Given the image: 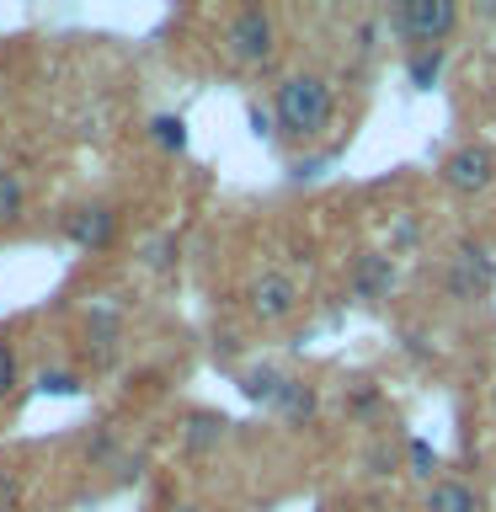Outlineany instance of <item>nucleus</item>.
Instances as JSON below:
<instances>
[{"label":"nucleus","mask_w":496,"mask_h":512,"mask_svg":"<svg viewBox=\"0 0 496 512\" xmlns=\"http://www.w3.org/2000/svg\"><path fill=\"white\" fill-rule=\"evenodd\" d=\"M491 411H496V384H491Z\"/></svg>","instance_id":"nucleus-30"},{"label":"nucleus","mask_w":496,"mask_h":512,"mask_svg":"<svg viewBox=\"0 0 496 512\" xmlns=\"http://www.w3.org/2000/svg\"><path fill=\"white\" fill-rule=\"evenodd\" d=\"M16 384H22V358H16L11 342H0V400H11Z\"/></svg>","instance_id":"nucleus-21"},{"label":"nucleus","mask_w":496,"mask_h":512,"mask_svg":"<svg viewBox=\"0 0 496 512\" xmlns=\"http://www.w3.org/2000/svg\"><path fill=\"white\" fill-rule=\"evenodd\" d=\"M27 219V182L11 166H0V230Z\"/></svg>","instance_id":"nucleus-14"},{"label":"nucleus","mask_w":496,"mask_h":512,"mask_svg":"<svg viewBox=\"0 0 496 512\" xmlns=\"http://www.w3.org/2000/svg\"><path fill=\"white\" fill-rule=\"evenodd\" d=\"M224 54H230V64H240V70L272 64V54H278V22H272V11L240 6L230 22H224Z\"/></svg>","instance_id":"nucleus-4"},{"label":"nucleus","mask_w":496,"mask_h":512,"mask_svg":"<svg viewBox=\"0 0 496 512\" xmlns=\"http://www.w3.org/2000/svg\"><path fill=\"white\" fill-rule=\"evenodd\" d=\"M406 459H411V475H422V480L438 475V454H432L427 438H411V443H406Z\"/></svg>","instance_id":"nucleus-22"},{"label":"nucleus","mask_w":496,"mask_h":512,"mask_svg":"<svg viewBox=\"0 0 496 512\" xmlns=\"http://www.w3.org/2000/svg\"><path fill=\"white\" fill-rule=\"evenodd\" d=\"M80 390H86V384H80L75 368H43V374H38V395L64 400V395H80Z\"/></svg>","instance_id":"nucleus-20"},{"label":"nucleus","mask_w":496,"mask_h":512,"mask_svg":"<svg viewBox=\"0 0 496 512\" xmlns=\"http://www.w3.org/2000/svg\"><path fill=\"white\" fill-rule=\"evenodd\" d=\"M251 134H256V139H272V134H278V128H272V112H267V107H251Z\"/></svg>","instance_id":"nucleus-27"},{"label":"nucleus","mask_w":496,"mask_h":512,"mask_svg":"<svg viewBox=\"0 0 496 512\" xmlns=\"http://www.w3.org/2000/svg\"><path fill=\"white\" fill-rule=\"evenodd\" d=\"M363 464H374V475H390V470H395V448L374 443V448H368V454H363Z\"/></svg>","instance_id":"nucleus-26"},{"label":"nucleus","mask_w":496,"mask_h":512,"mask_svg":"<svg viewBox=\"0 0 496 512\" xmlns=\"http://www.w3.org/2000/svg\"><path fill=\"white\" fill-rule=\"evenodd\" d=\"M123 235V214L112 203H80L64 214V240L80 251H112Z\"/></svg>","instance_id":"nucleus-7"},{"label":"nucleus","mask_w":496,"mask_h":512,"mask_svg":"<svg viewBox=\"0 0 496 512\" xmlns=\"http://www.w3.org/2000/svg\"><path fill=\"white\" fill-rule=\"evenodd\" d=\"M374 38H379V27L363 22V27H358V48H374Z\"/></svg>","instance_id":"nucleus-28"},{"label":"nucleus","mask_w":496,"mask_h":512,"mask_svg":"<svg viewBox=\"0 0 496 512\" xmlns=\"http://www.w3.org/2000/svg\"><path fill=\"white\" fill-rule=\"evenodd\" d=\"M267 112H272V128H278L283 139L315 144V139H326V128L336 123V91H331L326 75L294 70V75H283L278 86H272Z\"/></svg>","instance_id":"nucleus-1"},{"label":"nucleus","mask_w":496,"mask_h":512,"mask_svg":"<svg viewBox=\"0 0 496 512\" xmlns=\"http://www.w3.org/2000/svg\"><path fill=\"white\" fill-rule=\"evenodd\" d=\"M150 139H155L166 155H182V150H187V123L176 118V112H155V118H150Z\"/></svg>","instance_id":"nucleus-18"},{"label":"nucleus","mask_w":496,"mask_h":512,"mask_svg":"<svg viewBox=\"0 0 496 512\" xmlns=\"http://www.w3.org/2000/svg\"><path fill=\"white\" fill-rule=\"evenodd\" d=\"M139 267L166 278V272L176 267V240H171L166 230H160V235H144V240H139Z\"/></svg>","instance_id":"nucleus-17"},{"label":"nucleus","mask_w":496,"mask_h":512,"mask_svg":"<svg viewBox=\"0 0 496 512\" xmlns=\"http://www.w3.org/2000/svg\"><path fill=\"white\" fill-rule=\"evenodd\" d=\"M491 288H496V251L475 235L454 240V251H448V262H443V294L459 299V304H480Z\"/></svg>","instance_id":"nucleus-3"},{"label":"nucleus","mask_w":496,"mask_h":512,"mask_svg":"<svg viewBox=\"0 0 496 512\" xmlns=\"http://www.w3.org/2000/svg\"><path fill=\"white\" fill-rule=\"evenodd\" d=\"M118 459H123V432L112 422H91L86 438H80V464L86 470H118Z\"/></svg>","instance_id":"nucleus-10"},{"label":"nucleus","mask_w":496,"mask_h":512,"mask_svg":"<svg viewBox=\"0 0 496 512\" xmlns=\"http://www.w3.org/2000/svg\"><path fill=\"white\" fill-rule=\"evenodd\" d=\"M443 64H448V48H411L406 54V80L411 91H432L443 80Z\"/></svg>","instance_id":"nucleus-13"},{"label":"nucleus","mask_w":496,"mask_h":512,"mask_svg":"<svg viewBox=\"0 0 496 512\" xmlns=\"http://www.w3.org/2000/svg\"><path fill=\"white\" fill-rule=\"evenodd\" d=\"M427 512H480V496L470 480H432L427 486Z\"/></svg>","instance_id":"nucleus-12"},{"label":"nucleus","mask_w":496,"mask_h":512,"mask_svg":"<svg viewBox=\"0 0 496 512\" xmlns=\"http://www.w3.org/2000/svg\"><path fill=\"white\" fill-rule=\"evenodd\" d=\"M464 22V11L454 0H395L390 6V32L411 48H443V38H454Z\"/></svg>","instance_id":"nucleus-2"},{"label":"nucleus","mask_w":496,"mask_h":512,"mask_svg":"<svg viewBox=\"0 0 496 512\" xmlns=\"http://www.w3.org/2000/svg\"><path fill=\"white\" fill-rule=\"evenodd\" d=\"M224 432H230V427H224L219 411H198V416H187V432H182V438H187L192 454H208V448L224 443Z\"/></svg>","instance_id":"nucleus-15"},{"label":"nucleus","mask_w":496,"mask_h":512,"mask_svg":"<svg viewBox=\"0 0 496 512\" xmlns=\"http://www.w3.org/2000/svg\"><path fill=\"white\" fill-rule=\"evenodd\" d=\"M299 310V283L288 278L283 267H267L246 283V315L262 320V326H283L288 315Z\"/></svg>","instance_id":"nucleus-6"},{"label":"nucleus","mask_w":496,"mask_h":512,"mask_svg":"<svg viewBox=\"0 0 496 512\" xmlns=\"http://www.w3.org/2000/svg\"><path fill=\"white\" fill-rule=\"evenodd\" d=\"M390 235H395V251H406V246H422V224H416L411 214H400L390 224Z\"/></svg>","instance_id":"nucleus-24"},{"label":"nucleus","mask_w":496,"mask_h":512,"mask_svg":"<svg viewBox=\"0 0 496 512\" xmlns=\"http://www.w3.org/2000/svg\"><path fill=\"white\" fill-rule=\"evenodd\" d=\"M166 512H208V507H203V502H171Z\"/></svg>","instance_id":"nucleus-29"},{"label":"nucleus","mask_w":496,"mask_h":512,"mask_svg":"<svg viewBox=\"0 0 496 512\" xmlns=\"http://www.w3.org/2000/svg\"><path fill=\"white\" fill-rule=\"evenodd\" d=\"M379 411H384V390H379V384H358V390H352L347 395V416H352V422H379Z\"/></svg>","instance_id":"nucleus-19"},{"label":"nucleus","mask_w":496,"mask_h":512,"mask_svg":"<svg viewBox=\"0 0 496 512\" xmlns=\"http://www.w3.org/2000/svg\"><path fill=\"white\" fill-rule=\"evenodd\" d=\"M443 187L448 192H459V198H475V192H486L491 182H496V150L491 144H459L454 155L443 160Z\"/></svg>","instance_id":"nucleus-8"},{"label":"nucleus","mask_w":496,"mask_h":512,"mask_svg":"<svg viewBox=\"0 0 496 512\" xmlns=\"http://www.w3.org/2000/svg\"><path fill=\"white\" fill-rule=\"evenodd\" d=\"M0 512H22V480L6 464H0Z\"/></svg>","instance_id":"nucleus-23"},{"label":"nucleus","mask_w":496,"mask_h":512,"mask_svg":"<svg viewBox=\"0 0 496 512\" xmlns=\"http://www.w3.org/2000/svg\"><path fill=\"white\" fill-rule=\"evenodd\" d=\"M326 171H331V160L326 155H310V160H299V166H294V182H320Z\"/></svg>","instance_id":"nucleus-25"},{"label":"nucleus","mask_w":496,"mask_h":512,"mask_svg":"<svg viewBox=\"0 0 496 512\" xmlns=\"http://www.w3.org/2000/svg\"><path fill=\"white\" fill-rule=\"evenodd\" d=\"M80 352L96 368H112L123 358V304H112V299L91 304L86 320H80Z\"/></svg>","instance_id":"nucleus-5"},{"label":"nucleus","mask_w":496,"mask_h":512,"mask_svg":"<svg viewBox=\"0 0 496 512\" xmlns=\"http://www.w3.org/2000/svg\"><path fill=\"white\" fill-rule=\"evenodd\" d=\"M272 411H278L283 422H294V427H310V422H315V411H320L315 384H304V379H288V374H283L278 395H272Z\"/></svg>","instance_id":"nucleus-11"},{"label":"nucleus","mask_w":496,"mask_h":512,"mask_svg":"<svg viewBox=\"0 0 496 512\" xmlns=\"http://www.w3.org/2000/svg\"><path fill=\"white\" fill-rule=\"evenodd\" d=\"M278 384H283V368H272V363H256L240 374V395L256 400V406H272V395H278Z\"/></svg>","instance_id":"nucleus-16"},{"label":"nucleus","mask_w":496,"mask_h":512,"mask_svg":"<svg viewBox=\"0 0 496 512\" xmlns=\"http://www.w3.org/2000/svg\"><path fill=\"white\" fill-rule=\"evenodd\" d=\"M347 283H352V299L363 304H384L400 283V267H395V251H358L347 267Z\"/></svg>","instance_id":"nucleus-9"}]
</instances>
